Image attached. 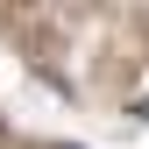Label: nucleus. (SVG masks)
<instances>
[{
  "mask_svg": "<svg viewBox=\"0 0 149 149\" xmlns=\"http://www.w3.org/2000/svg\"><path fill=\"white\" fill-rule=\"evenodd\" d=\"M50 149H71V142H50Z\"/></svg>",
  "mask_w": 149,
  "mask_h": 149,
  "instance_id": "f257e3e1",
  "label": "nucleus"
}]
</instances>
